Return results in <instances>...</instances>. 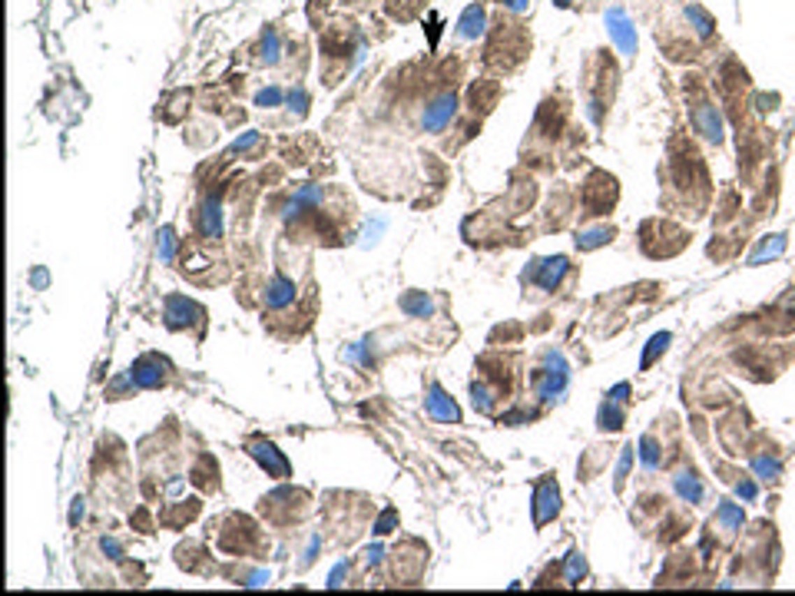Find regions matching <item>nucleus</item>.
<instances>
[{
  "label": "nucleus",
  "instance_id": "obj_12",
  "mask_svg": "<svg viewBox=\"0 0 795 596\" xmlns=\"http://www.w3.org/2000/svg\"><path fill=\"white\" fill-rule=\"evenodd\" d=\"M278 57H282V43H278V34H275V30H265V37H262V60H265V66L278 64Z\"/></svg>",
  "mask_w": 795,
  "mask_h": 596
},
{
  "label": "nucleus",
  "instance_id": "obj_6",
  "mask_svg": "<svg viewBox=\"0 0 795 596\" xmlns=\"http://www.w3.org/2000/svg\"><path fill=\"white\" fill-rule=\"evenodd\" d=\"M428 414H431V418H438V421H444V424H457V421H461L457 405L441 391V388H438V384H431V388H428Z\"/></svg>",
  "mask_w": 795,
  "mask_h": 596
},
{
  "label": "nucleus",
  "instance_id": "obj_22",
  "mask_svg": "<svg viewBox=\"0 0 795 596\" xmlns=\"http://www.w3.org/2000/svg\"><path fill=\"white\" fill-rule=\"evenodd\" d=\"M497 3H507L510 10H524L527 7V0H497Z\"/></svg>",
  "mask_w": 795,
  "mask_h": 596
},
{
  "label": "nucleus",
  "instance_id": "obj_15",
  "mask_svg": "<svg viewBox=\"0 0 795 596\" xmlns=\"http://www.w3.org/2000/svg\"><path fill=\"white\" fill-rule=\"evenodd\" d=\"M401 308L404 312H411V315H428L431 302L424 298V295H408V298H401Z\"/></svg>",
  "mask_w": 795,
  "mask_h": 596
},
{
  "label": "nucleus",
  "instance_id": "obj_8",
  "mask_svg": "<svg viewBox=\"0 0 795 596\" xmlns=\"http://www.w3.org/2000/svg\"><path fill=\"white\" fill-rule=\"evenodd\" d=\"M186 315H202V308L196 302H186V298L173 295V298L166 302V321H169V328H182V325H189L192 318H186Z\"/></svg>",
  "mask_w": 795,
  "mask_h": 596
},
{
  "label": "nucleus",
  "instance_id": "obj_14",
  "mask_svg": "<svg viewBox=\"0 0 795 596\" xmlns=\"http://www.w3.org/2000/svg\"><path fill=\"white\" fill-rule=\"evenodd\" d=\"M610 235H613V228H590V232H583L577 242H580V249H596V245H603Z\"/></svg>",
  "mask_w": 795,
  "mask_h": 596
},
{
  "label": "nucleus",
  "instance_id": "obj_16",
  "mask_svg": "<svg viewBox=\"0 0 795 596\" xmlns=\"http://www.w3.org/2000/svg\"><path fill=\"white\" fill-rule=\"evenodd\" d=\"M666 344H669V331H663V335H657V338L650 342V348H646V355H643V368L653 365V358H657L659 351H666Z\"/></svg>",
  "mask_w": 795,
  "mask_h": 596
},
{
  "label": "nucleus",
  "instance_id": "obj_3",
  "mask_svg": "<svg viewBox=\"0 0 795 596\" xmlns=\"http://www.w3.org/2000/svg\"><path fill=\"white\" fill-rule=\"evenodd\" d=\"M249 454L259 460L265 467V474H272V477H292V467H289V460H285V454L282 451H275V444L272 441H262V437H252L249 441Z\"/></svg>",
  "mask_w": 795,
  "mask_h": 596
},
{
  "label": "nucleus",
  "instance_id": "obj_5",
  "mask_svg": "<svg viewBox=\"0 0 795 596\" xmlns=\"http://www.w3.org/2000/svg\"><path fill=\"white\" fill-rule=\"evenodd\" d=\"M606 27H610V37L617 40L623 53L636 50V30H633V24L626 20V13H623V10H610V13H606Z\"/></svg>",
  "mask_w": 795,
  "mask_h": 596
},
{
  "label": "nucleus",
  "instance_id": "obj_19",
  "mask_svg": "<svg viewBox=\"0 0 795 596\" xmlns=\"http://www.w3.org/2000/svg\"><path fill=\"white\" fill-rule=\"evenodd\" d=\"M289 106H295V113L302 116L305 110H308V93H305V89H292V93H289Z\"/></svg>",
  "mask_w": 795,
  "mask_h": 596
},
{
  "label": "nucleus",
  "instance_id": "obj_21",
  "mask_svg": "<svg viewBox=\"0 0 795 596\" xmlns=\"http://www.w3.org/2000/svg\"><path fill=\"white\" fill-rule=\"evenodd\" d=\"M392 523H394V510H388V514H385V517L378 521V533H388V527H392Z\"/></svg>",
  "mask_w": 795,
  "mask_h": 596
},
{
  "label": "nucleus",
  "instance_id": "obj_20",
  "mask_svg": "<svg viewBox=\"0 0 795 596\" xmlns=\"http://www.w3.org/2000/svg\"><path fill=\"white\" fill-rule=\"evenodd\" d=\"M259 143V133H245L242 140H236V152H242V150H249V146H255Z\"/></svg>",
  "mask_w": 795,
  "mask_h": 596
},
{
  "label": "nucleus",
  "instance_id": "obj_11",
  "mask_svg": "<svg viewBox=\"0 0 795 596\" xmlns=\"http://www.w3.org/2000/svg\"><path fill=\"white\" fill-rule=\"evenodd\" d=\"M696 126L703 129V136H709V140H719V116H716V110H699L696 113Z\"/></svg>",
  "mask_w": 795,
  "mask_h": 596
},
{
  "label": "nucleus",
  "instance_id": "obj_4",
  "mask_svg": "<svg viewBox=\"0 0 795 596\" xmlns=\"http://www.w3.org/2000/svg\"><path fill=\"white\" fill-rule=\"evenodd\" d=\"M557 510H560V490H557V484L547 477V481H540L537 484V490H533V523L543 527L547 521H554L557 517Z\"/></svg>",
  "mask_w": 795,
  "mask_h": 596
},
{
  "label": "nucleus",
  "instance_id": "obj_18",
  "mask_svg": "<svg viewBox=\"0 0 795 596\" xmlns=\"http://www.w3.org/2000/svg\"><path fill=\"white\" fill-rule=\"evenodd\" d=\"M282 100H285V93H282L278 87H268V89H262V93L255 96V103H259V106H278Z\"/></svg>",
  "mask_w": 795,
  "mask_h": 596
},
{
  "label": "nucleus",
  "instance_id": "obj_2",
  "mask_svg": "<svg viewBox=\"0 0 795 596\" xmlns=\"http://www.w3.org/2000/svg\"><path fill=\"white\" fill-rule=\"evenodd\" d=\"M454 113H457L454 93H441V96H434V100L424 106V113H421V129H424V133H438V129H444L451 119H454Z\"/></svg>",
  "mask_w": 795,
  "mask_h": 596
},
{
  "label": "nucleus",
  "instance_id": "obj_10",
  "mask_svg": "<svg viewBox=\"0 0 795 596\" xmlns=\"http://www.w3.org/2000/svg\"><path fill=\"white\" fill-rule=\"evenodd\" d=\"M567 259H547V262H540V266L533 268V272H540V289H547V292H554L557 289V282H560V275L567 272Z\"/></svg>",
  "mask_w": 795,
  "mask_h": 596
},
{
  "label": "nucleus",
  "instance_id": "obj_13",
  "mask_svg": "<svg viewBox=\"0 0 795 596\" xmlns=\"http://www.w3.org/2000/svg\"><path fill=\"white\" fill-rule=\"evenodd\" d=\"M219 228H222V219H219V205L209 203L206 209H202V232H206V235H219Z\"/></svg>",
  "mask_w": 795,
  "mask_h": 596
},
{
  "label": "nucleus",
  "instance_id": "obj_9",
  "mask_svg": "<svg viewBox=\"0 0 795 596\" xmlns=\"http://www.w3.org/2000/svg\"><path fill=\"white\" fill-rule=\"evenodd\" d=\"M292 298H295V285H292V279L275 275V279L268 282V289H265V305H268V308H282V305H289Z\"/></svg>",
  "mask_w": 795,
  "mask_h": 596
},
{
  "label": "nucleus",
  "instance_id": "obj_7",
  "mask_svg": "<svg viewBox=\"0 0 795 596\" xmlns=\"http://www.w3.org/2000/svg\"><path fill=\"white\" fill-rule=\"evenodd\" d=\"M484 24H487V17H484V7H480V3H471V7L461 13V20H457V37L478 40L480 34H484Z\"/></svg>",
  "mask_w": 795,
  "mask_h": 596
},
{
  "label": "nucleus",
  "instance_id": "obj_17",
  "mask_svg": "<svg viewBox=\"0 0 795 596\" xmlns=\"http://www.w3.org/2000/svg\"><path fill=\"white\" fill-rule=\"evenodd\" d=\"M173 249H176V232H173V228H163V232H159V259L169 262V259H173Z\"/></svg>",
  "mask_w": 795,
  "mask_h": 596
},
{
  "label": "nucleus",
  "instance_id": "obj_1",
  "mask_svg": "<svg viewBox=\"0 0 795 596\" xmlns=\"http://www.w3.org/2000/svg\"><path fill=\"white\" fill-rule=\"evenodd\" d=\"M166 371H169V361L159 355H143L129 368V381L133 388H163L166 384Z\"/></svg>",
  "mask_w": 795,
  "mask_h": 596
}]
</instances>
